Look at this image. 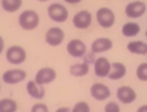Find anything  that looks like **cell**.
<instances>
[{"instance_id": "1", "label": "cell", "mask_w": 147, "mask_h": 112, "mask_svg": "<svg viewBox=\"0 0 147 112\" xmlns=\"http://www.w3.org/2000/svg\"><path fill=\"white\" fill-rule=\"evenodd\" d=\"M18 23L24 31H33L39 24V15L33 10H25L19 15Z\"/></svg>"}, {"instance_id": "2", "label": "cell", "mask_w": 147, "mask_h": 112, "mask_svg": "<svg viewBox=\"0 0 147 112\" xmlns=\"http://www.w3.org/2000/svg\"><path fill=\"white\" fill-rule=\"evenodd\" d=\"M47 15L55 22H65L69 17V11L59 3H53L47 7Z\"/></svg>"}, {"instance_id": "3", "label": "cell", "mask_w": 147, "mask_h": 112, "mask_svg": "<svg viewBox=\"0 0 147 112\" xmlns=\"http://www.w3.org/2000/svg\"><path fill=\"white\" fill-rule=\"evenodd\" d=\"M6 60L12 65H20L26 60V52L20 45H12L6 51Z\"/></svg>"}, {"instance_id": "4", "label": "cell", "mask_w": 147, "mask_h": 112, "mask_svg": "<svg viewBox=\"0 0 147 112\" xmlns=\"http://www.w3.org/2000/svg\"><path fill=\"white\" fill-rule=\"evenodd\" d=\"M98 24L103 29H110L115 23V14L110 8L102 7L96 13Z\"/></svg>"}, {"instance_id": "5", "label": "cell", "mask_w": 147, "mask_h": 112, "mask_svg": "<svg viewBox=\"0 0 147 112\" xmlns=\"http://www.w3.org/2000/svg\"><path fill=\"white\" fill-rule=\"evenodd\" d=\"M26 78V72L21 69H12L6 71L2 76V80L4 83L9 85H15V84L21 83Z\"/></svg>"}, {"instance_id": "6", "label": "cell", "mask_w": 147, "mask_h": 112, "mask_svg": "<svg viewBox=\"0 0 147 112\" xmlns=\"http://www.w3.org/2000/svg\"><path fill=\"white\" fill-rule=\"evenodd\" d=\"M146 4L142 1H134L127 4L125 14L129 18H139L146 12Z\"/></svg>"}, {"instance_id": "7", "label": "cell", "mask_w": 147, "mask_h": 112, "mask_svg": "<svg viewBox=\"0 0 147 112\" xmlns=\"http://www.w3.org/2000/svg\"><path fill=\"white\" fill-rule=\"evenodd\" d=\"M65 39V33L59 27H51L45 33V41L51 47H57L63 43Z\"/></svg>"}, {"instance_id": "8", "label": "cell", "mask_w": 147, "mask_h": 112, "mask_svg": "<svg viewBox=\"0 0 147 112\" xmlns=\"http://www.w3.org/2000/svg\"><path fill=\"white\" fill-rule=\"evenodd\" d=\"M57 78V72L53 68H42L35 75L34 81L39 85H47L53 82Z\"/></svg>"}, {"instance_id": "9", "label": "cell", "mask_w": 147, "mask_h": 112, "mask_svg": "<svg viewBox=\"0 0 147 112\" xmlns=\"http://www.w3.org/2000/svg\"><path fill=\"white\" fill-rule=\"evenodd\" d=\"M73 23L75 27L79 29H86L92 23V14L87 10L79 11L75 14L73 18Z\"/></svg>"}, {"instance_id": "10", "label": "cell", "mask_w": 147, "mask_h": 112, "mask_svg": "<svg viewBox=\"0 0 147 112\" xmlns=\"http://www.w3.org/2000/svg\"><path fill=\"white\" fill-rule=\"evenodd\" d=\"M90 93L91 96L95 100H98V101H104L107 98L110 97L111 95V91L109 89V87L102 83L93 84L90 89Z\"/></svg>"}, {"instance_id": "11", "label": "cell", "mask_w": 147, "mask_h": 112, "mask_svg": "<svg viewBox=\"0 0 147 112\" xmlns=\"http://www.w3.org/2000/svg\"><path fill=\"white\" fill-rule=\"evenodd\" d=\"M67 51L71 57L81 58L86 54L87 47L81 39H71L67 45Z\"/></svg>"}, {"instance_id": "12", "label": "cell", "mask_w": 147, "mask_h": 112, "mask_svg": "<svg viewBox=\"0 0 147 112\" xmlns=\"http://www.w3.org/2000/svg\"><path fill=\"white\" fill-rule=\"evenodd\" d=\"M136 92L129 86H121L117 90V98L123 104H130L136 100Z\"/></svg>"}, {"instance_id": "13", "label": "cell", "mask_w": 147, "mask_h": 112, "mask_svg": "<svg viewBox=\"0 0 147 112\" xmlns=\"http://www.w3.org/2000/svg\"><path fill=\"white\" fill-rule=\"evenodd\" d=\"M95 74L100 78L108 77L111 70V64L108 59L104 57L98 58L94 63Z\"/></svg>"}, {"instance_id": "14", "label": "cell", "mask_w": 147, "mask_h": 112, "mask_svg": "<svg viewBox=\"0 0 147 112\" xmlns=\"http://www.w3.org/2000/svg\"><path fill=\"white\" fill-rule=\"evenodd\" d=\"M113 48V43L110 39H107V37H99V39H95L93 41L92 45H91V49L94 54H100L104 53V52L110 51Z\"/></svg>"}, {"instance_id": "15", "label": "cell", "mask_w": 147, "mask_h": 112, "mask_svg": "<svg viewBox=\"0 0 147 112\" xmlns=\"http://www.w3.org/2000/svg\"><path fill=\"white\" fill-rule=\"evenodd\" d=\"M26 90L29 96L34 99H42L45 95V90L43 85H39L35 81H29L26 85Z\"/></svg>"}, {"instance_id": "16", "label": "cell", "mask_w": 147, "mask_h": 112, "mask_svg": "<svg viewBox=\"0 0 147 112\" xmlns=\"http://www.w3.org/2000/svg\"><path fill=\"white\" fill-rule=\"evenodd\" d=\"M126 67L124 66V64L119 63V62H115V63L111 64V70L110 73H109L108 77L109 79L114 80V81H117V80H120L126 75Z\"/></svg>"}, {"instance_id": "17", "label": "cell", "mask_w": 147, "mask_h": 112, "mask_svg": "<svg viewBox=\"0 0 147 112\" xmlns=\"http://www.w3.org/2000/svg\"><path fill=\"white\" fill-rule=\"evenodd\" d=\"M89 67L88 63H79L71 65L69 68V74L74 77H84L89 73Z\"/></svg>"}, {"instance_id": "18", "label": "cell", "mask_w": 147, "mask_h": 112, "mask_svg": "<svg viewBox=\"0 0 147 112\" xmlns=\"http://www.w3.org/2000/svg\"><path fill=\"white\" fill-rule=\"evenodd\" d=\"M127 49L130 53L135 55H146L147 54V43L141 41H131L127 45Z\"/></svg>"}, {"instance_id": "19", "label": "cell", "mask_w": 147, "mask_h": 112, "mask_svg": "<svg viewBox=\"0 0 147 112\" xmlns=\"http://www.w3.org/2000/svg\"><path fill=\"white\" fill-rule=\"evenodd\" d=\"M139 33H140V26L136 22H127L122 27V35L124 37H136Z\"/></svg>"}, {"instance_id": "20", "label": "cell", "mask_w": 147, "mask_h": 112, "mask_svg": "<svg viewBox=\"0 0 147 112\" xmlns=\"http://www.w3.org/2000/svg\"><path fill=\"white\" fill-rule=\"evenodd\" d=\"M22 5V0H1V6L7 12H15Z\"/></svg>"}, {"instance_id": "21", "label": "cell", "mask_w": 147, "mask_h": 112, "mask_svg": "<svg viewBox=\"0 0 147 112\" xmlns=\"http://www.w3.org/2000/svg\"><path fill=\"white\" fill-rule=\"evenodd\" d=\"M17 110V103L10 98L0 100V112H14Z\"/></svg>"}, {"instance_id": "22", "label": "cell", "mask_w": 147, "mask_h": 112, "mask_svg": "<svg viewBox=\"0 0 147 112\" xmlns=\"http://www.w3.org/2000/svg\"><path fill=\"white\" fill-rule=\"evenodd\" d=\"M136 76L140 81L147 82V63H142L137 67Z\"/></svg>"}, {"instance_id": "23", "label": "cell", "mask_w": 147, "mask_h": 112, "mask_svg": "<svg viewBox=\"0 0 147 112\" xmlns=\"http://www.w3.org/2000/svg\"><path fill=\"white\" fill-rule=\"evenodd\" d=\"M74 112H90L91 108L90 106L88 105V103L85 101H80L74 106L73 109Z\"/></svg>"}, {"instance_id": "24", "label": "cell", "mask_w": 147, "mask_h": 112, "mask_svg": "<svg viewBox=\"0 0 147 112\" xmlns=\"http://www.w3.org/2000/svg\"><path fill=\"white\" fill-rule=\"evenodd\" d=\"M104 110L106 112H119L120 111V107L117 103L115 102H109L106 106H105Z\"/></svg>"}, {"instance_id": "25", "label": "cell", "mask_w": 147, "mask_h": 112, "mask_svg": "<svg viewBox=\"0 0 147 112\" xmlns=\"http://www.w3.org/2000/svg\"><path fill=\"white\" fill-rule=\"evenodd\" d=\"M31 111L32 112H47L49 111V108H47V106L45 105V104L37 103L32 106Z\"/></svg>"}, {"instance_id": "26", "label": "cell", "mask_w": 147, "mask_h": 112, "mask_svg": "<svg viewBox=\"0 0 147 112\" xmlns=\"http://www.w3.org/2000/svg\"><path fill=\"white\" fill-rule=\"evenodd\" d=\"M3 49H4V41L1 37H0V55L3 52Z\"/></svg>"}, {"instance_id": "27", "label": "cell", "mask_w": 147, "mask_h": 112, "mask_svg": "<svg viewBox=\"0 0 147 112\" xmlns=\"http://www.w3.org/2000/svg\"><path fill=\"white\" fill-rule=\"evenodd\" d=\"M65 1L67 3H69V4H78L82 0H65Z\"/></svg>"}, {"instance_id": "28", "label": "cell", "mask_w": 147, "mask_h": 112, "mask_svg": "<svg viewBox=\"0 0 147 112\" xmlns=\"http://www.w3.org/2000/svg\"><path fill=\"white\" fill-rule=\"evenodd\" d=\"M138 112H147V104L146 105H142L141 107H139Z\"/></svg>"}, {"instance_id": "29", "label": "cell", "mask_w": 147, "mask_h": 112, "mask_svg": "<svg viewBox=\"0 0 147 112\" xmlns=\"http://www.w3.org/2000/svg\"><path fill=\"white\" fill-rule=\"evenodd\" d=\"M69 108H67V107H63V108H59V109L57 110V112H61V111H69Z\"/></svg>"}, {"instance_id": "30", "label": "cell", "mask_w": 147, "mask_h": 112, "mask_svg": "<svg viewBox=\"0 0 147 112\" xmlns=\"http://www.w3.org/2000/svg\"><path fill=\"white\" fill-rule=\"evenodd\" d=\"M37 1H40V2H47L49 0H37Z\"/></svg>"}, {"instance_id": "31", "label": "cell", "mask_w": 147, "mask_h": 112, "mask_svg": "<svg viewBox=\"0 0 147 112\" xmlns=\"http://www.w3.org/2000/svg\"><path fill=\"white\" fill-rule=\"evenodd\" d=\"M145 35H146V37H147V31H146V33H145Z\"/></svg>"}, {"instance_id": "32", "label": "cell", "mask_w": 147, "mask_h": 112, "mask_svg": "<svg viewBox=\"0 0 147 112\" xmlns=\"http://www.w3.org/2000/svg\"><path fill=\"white\" fill-rule=\"evenodd\" d=\"M0 90H1V86H0Z\"/></svg>"}]
</instances>
